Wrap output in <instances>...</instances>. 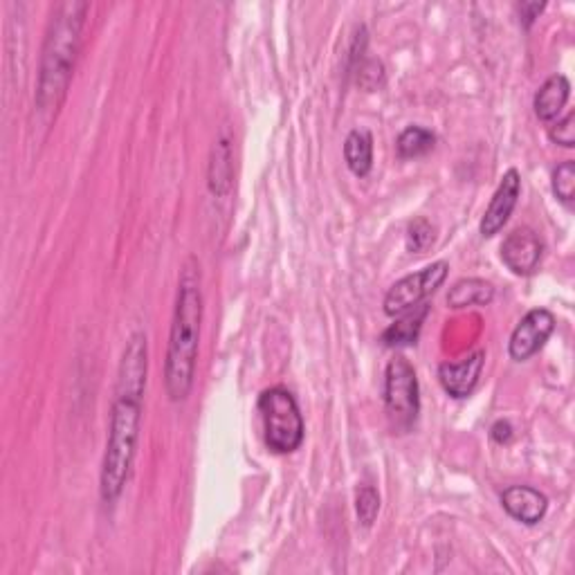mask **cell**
Listing matches in <instances>:
<instances>
[{
    "label": "cell",
    "mask_w": 575,
    "mask_h": 575,
    "mask_svg": "<svg viewBox=\"0 0 575 575\" xmlns=\"http://www.w3.org/2000/svg\"><path fill=\"white\" fill-rule=\"evenodd\" d=\"M200 322H203V288L196 257H189L182 266L176 308H173L167 362H164V385L173 403L187 400L194 387Z\"/></svg>",
    "instance_id": "cell-1"
},
{
    "label": "cell",
    "mask_w": 575,
    "mask_h": 575,
    "mask_svg": "<svg viewBox=\"0 0 575 575\" xmlns=\"http://www.w3.org/2000/svg\"><path fill=\"white\" fill-rule=\"evenodd\" d=\"M88 3H59L52 9L48 32L41 52L39 86H36V106L39 111H57L63 97L68 93L72 70L81 48V32H84Z\"/></svg>",
    "instance_id": "cell-2"
},
{
    "label": "cell",
    "mask_w": 575,
    "mask_h": 575,
    "mask_svg": "<svg viewBox=\"0 0 575 575\" xmlns=\"http://www.w3.org/2000/svg\"><path fill=\"white\" fill-rule=\"evenodd\" d=\"M140 418L142 400L115 396L102 461V477H99V492H102L106 504H115L122 497L126 481H129L135 450H138Z\"/></svg>",
    "instance_id": "cell-3"
},
{
    "label": "cell",
    "mask_w": 575,
    "mask_h": 575,
    "mask_svg": "<svg viewBox=\"0 0 575 575\" xmlns=\"http://www.w3.org/2000/svg\"><path fill=\"white\" fill-rule=\"evenodd\" d=\"M263 438L270 452L290 454L304 443V416L286 387H270L259 396Z\"/></svg>",
    "instance_id": "cell-4"
},
{
    "label": "cell",
    "mask_w": 575,
    "mask_h": 575,
    "mask_svg": "<svg viewBox=\"0 0 575 575\" xmlns=\"http://www.w3.org/2000/svg\"><path fill=\"white\" fill-rule=\"evenodd\" d=\"M385 407L391 425L407 432L421 412V391L412 364L403 355H396L385 371Z\"/></svg>",
    "instance_id": "cell-5"
},
{
    "label": "cell",
    "mask_w": 575,
    "mask_h": 575,
    "mask_svg": "<svg viewBox=\"0 0 575 575\" xmlns=\"http://www.w3.org/2000/svg\"><path fill=\"white\" fill-rule=\"evenodd\" d=\"M447 270H450V266L445 261H436L432 266L396 281L385 297V313L389 317H398L407 310L421 306L427 297L443 286Z\"/></svg>",
    "instance_id": "cell-6"
},
{
    "label": "cell",
    "mask_w": 575,
    "mask_h": 575,
    "mask_svg": "<svg viewBox=\"0 0 575 575\" xmlns=\"http://www.w3.org/2000/svg\"><path fill=\"white\" fill-rule=\"evenodd\" d=\"M555 328V317L551 310L546 308H533L522 317V322L515 326L513 335L508 342L510 358L517 362H524L542 349L549 340Z\"/></svg>",
    "instance_id": "cell-7"
},
{
    "label": "cell",
    "mask_w": 575,
    "mask_h": 575,
    "mask_svg": "<svg viewBox=\"0 0 575 575\" xmlns=\"http://www.w3.org/2000/svg\"><path fill=\"white\" fill-rule=\"evenodd\" d=\"M146 367H149V362H146V335L133 333L131 340L126 342L120 369H117L115 396L142 400L146 387Z\"/></svg>",
    "instance_id": "cell-8"
},
{
    "label": "cell",
    "mask_w": 575,
    "mask_h": 575,
    "mask_svg": "<svg viewBox=\"0 0 575 575\" xmlns=\"http://www.w3.org/2000/svg\"><path fill=\"white\" fill-rule=\"evenodd\" d=\"M544 243L531 227H517L501 243V261L519 277L533 275L540 266Z\"/></svg>",
    "instance_id": "cell-9"
},
{
    "label": "cell",
    "mask_w": 575,
    "mask_h": 575,
    "mask_svg": "<svg viewBox=\"0 0 575 575\" xmlns=\"http://www.w3.org/2000/svg\"><path fill=\"white\" fill-rule=\"evenodd\" d=\"M519 194H522V178H519V171L508 169L499 182L495 196L490 200L486 214L481 218L479 230L486 239L504 230L510 214H513V209L517 207Z\"/></svg>",
    "instance_id": "cell-10"
},
{
    "label": "cell",
    "mask_w": 575,
    "mask_h": 575,
    "mask_svg": "<svg viewBox=\"0 0 575 575\" xmlns=\"http://www.w3.org/2000/svg\"><path fill=\"white\" fill-rule=\"evenodd\" d=\"M483 362H486V353L481 349L461 362H443L438 367V380L452 398H468L481 378Z\"/></svg>",
    "instance_id": "cell-11"
},
{
    "label": "cell",
    "mask_w": 575,
    "mask_h": 575,
    "mask_svg": "<svg viewBox=\"0 0 575 575\" xmlns=\"http://www.w3.org/2000/svg\"><path fill=\"white\" fill-rule=\"evenodd\" d=\"M501 506L517 522L535 526L537 522H542L546 510H549V499L531 486H510L501 495Z\"/></svg>",
    "instance_id": "cell-12"
},
{
    "label": "cell",
    "mask_w": 575,
    "mask_h": 575,
    "mask_svg": "<svg viewBox=\"0 0 575 575\" xmlns=\"http://www.w3.org/2000/svg\"><path fill=\"white\" fill-rule=\"evenodd\" d=\"M571 95V84L564 75H553L544 81L535 95V115L540 117L542 122H553L558 120V115L562 113V108L567 106Z\"/></svg>",
    "instance_id": "cell-13"
},
{
    "label": "cell",
    "mask_w": 575,
    "mask_h": 575,
    "mask_svg": "<svg viewBox=\"0 0 575 575\" xmlns=\"http://www.w3.org/2000/svg\"><path fill=\"white\" fill-rule=\"evenodd\" d=\"M234 162H232V144L227 138H218L212 158H209V189L216 196H227L232 189Z\"/></svg>",
    "instance_id": "cell-14"
},
{
    "label": "cell",
    "mask_w": 575,
    "mask_h": 575,
    "mask_svg": "<svg viewBox=\"0 0 575 575\" xmlns=\"http://www.w3.org/2000/svg\"><path fill=\"white\" fill-rule=\"evenodd\" d=\"M427 315H430V306H427L425 301L421 306H416L412 310H407V313L398 315L400 319H396V322L391 324L385 333H382V342H385V346L416 344Z\"/></svg>",
    "instance_id": "cell-15"
},
{
    "label": "cell",
    "mask_w": 575,
    "mask_h": 575,
    "mask_svg": "<svg viewBox=\"0 0 575 575\" xmlns=\"http://www.w3.org/2000/svg\"><path fill=\"white\" fill-rule=\"evenodd\" d=\"M495 299V286L486 279H461L447 292V306L468 308V306H488Z\"/></svg>",
    "instance_id": "cell-16"
},
{
    "label": "cell",
    "mask_w": 575,
    "mask_h": 575,
    "mask_svg": "<svg viewBox=\"0 0 575 575\" xmlns=\"http://www.w3.org/2000/svg\"><path fill=\"white\" fill-rule=\"evenodd\" d=\"M344 160L355 176H367L373 167V138L369 131L355 129L344 142Z\"/></svg>",
    "instance_id": "cell-17"
},
{
    "label": "cell",
    "mask_w": 575,
    "mask_h": 575,
    "mask_svg": "<svg viewBox=\"0 0 575 575\" xmlns=\"http://www.w3.org/2000/svg\"><path fill=\"white\" fill-rule=\"evenodd\" d=\"M436 135L425 129V126H407V129L398 135L396 149L400 158H418L434 149Z\"/></svg>",
    "instance_id": "cell-18"
},
{
    "label": "cell",
    "mask_w": 575,
    "mask_h": 575,
    "mask_svg": "<svg viewBox=\"0 0 575 575\" xmlns=\"http://www.w3.org/2000/svg\"><path fill=\"white\" fill-rule=\"evenodd\" d=\"M355 513H358L360 524L364 528L373 526L376 517L380 513V495L373 486H360L358 497H355Z\"/></svg>",
    "instance_id": "cell-19"
},
{
    "label": "cell",
    "mask_w": 575,
    "mask_h": 575,
    "mask_svg": "<svg viewBox=\"0 0 575 575\" xmlns=\"http://www.w3.org/2000/svg\"><path fill=\"white\" fill-rule=\"evenodd\" d=\"M553 194L558 196L562 203H571L575 196V162L567 160L562 162L558 169L553 171Z\"/></svg>",
    "instance_id": "cell-20"
},
{
    "label": "cell",
    "mask_w": 575,
    "mask_h": 575,
    "mask_svg": "<svg viewBox=\"0 0 575 575\" xmlns=\"http://www.w3.org/2000/svg\"><path fill=\"white\" fill-rule=\"evenodd\" d=\"M432 241H434V227L427 223L425 218H416L407 230V250L423 252Z\"/></svg>",
    "instance_id": "cell-21"
},
{
    "label": "cell",
    "mask_w": 575,
    "mask_h": 575,
    "mask_svg": "<svg viewBox=\"0 0 575 575\" xmlns=\"http://www.w3.org/2000/svg\"><path fill=\"white\" fill-rule=\"evenodd\" d=\"M549 138L555 144L567 146V149H573V146H575V113H567L558 124L551 126Z\"/></svg>",
    "instance_id": "cell-22"
},
{
    "label": "cell",
    "mask_w": 575,
    "mask_h": 575,
    "mask_svg": "<svg viewBox=\"0 0 575 575\" xmlns=\"http://www.w3.org/2000/svg\"><path fill=\"white\" fill-rule=\"evenodd\" d=\"M382 81H385V68H382V63L376 59H369L364 66H360V84L364 88H378Z\"/></svg>",
    "instance_id": "cell-23"
},
{
    "label": "cell",
    "mask_w": 575,
    "mask_h": 575,
    "mask_svg": "<svg viewBox=\"0 0 575 575\" xmlns=\"http://www.w3.org/2000/svg\"><path fill=\"white\" fill-rule=\"evenodd\" d=\"M544 7H546L544 3H522V5H519V14H522V18H524V25L526 27L531 25L537 18V14H540Z\"/></svg>",
    "instance_id": "cell-24"
},
{
    "label": "cell",
    "mask_w": 575,
    "mask_h": 575,
    "mask_svg": "<svg viewBox=\"0 0 575 575\" xmlns=\"http://www.w3.org/2000/svg\"><path fill=\"white\" fill-rule=\"evenodd\" d=\"M492 438H495L497 443H508L510 438H513V427H510L508 421H499L492 425Z\"/></svg>",
    "instance_id": "cell-25"
}]
</instances>
